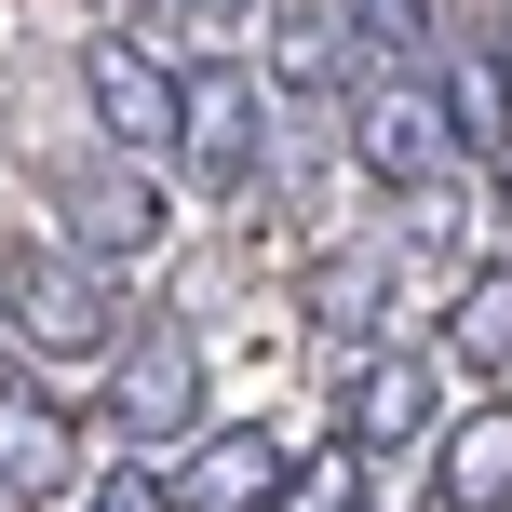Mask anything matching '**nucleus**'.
Returning a JSON list of instances; mask_svg holds the SVG:
<instances>
[{
  "mask_svg": "<svg viewBox=\"0 0 512 512\" xmlns=\"http://www.w3.org/2000/svg\"><path fill=\"white\" fill-rule=\"evenodd\" d=\"M95 486V432H81L68 391H41L14 351H0V512H68Z\"/></svg>",
  "mask_w": 512,
  "mask_h": 512,
  "instance_id": "obj_9",
  "label": "nucleus"
},
{
  "mask_svg": "<svg viewBox=\"0 0 512 512\" xmlns=\"http://www.w3.org/2000/svg\"><path fill=\"white\" fill-rule=\"evenodd\" d=\"M41 230L81 243L122 283H162L176 270V176H149V162H122V149H68L41 176Z\"/></svg>",
  "mask_w": 512,
  "mask_h": 512,
  "instance_id": "obj_4",
  "label": "nucleus"
},
{
  "mask_svg": "<svg viewBox=\"0 0 512 512\" xmlns=\"http://www.w3.org/2000/svg\"><path fill=\"white\" fill-rule=\"evenodd\" d=\"M68 81H81V122H95V149L149 162V176H176V108H189V68L162 41H135V27H81L68 41Z\"/></svg>",
  "mask_w": 512,
  "mask_h": 512,
  "instance_id": "obj_8",
  "label": "nucleus"
},
{
  "mask_svg": "<svg viewBox=\"0 0 512 512\" xmlns=\"http://www.w3.org/2000/svg\"><path fill=\"white\" fill-rule=\"evenodd\" d=\"M68 512H176V499H162V472H149V459H95V486H81Z\"/></svg>",
  "mask_w": 512,
  "mask_h": 512,
  "instance_id": "obj_12",
  "label": "nucleus"
},
{
  "mask_svg": "<svg viewBox=\"0 0 512 512\" xmlns=\"http://www.w3.org/2000/svg\"><path fill=\"white\" fill-rule=\"evenodd\" d=\"M95 405H108V432H122V459H176V445L216 418V337L189 324V310L122 324V351H108Z\"/></svg>",
  "mask_w": 512,
  "mask_h": 512,
  "instance_id": "obj_5",
  "label": "nucleus"
},
{
  "mask_svg": "<svg viewBox=\"0 0 512 512\" xmlns=\"http://www.w3.org/2000/svg\"><path fill=\"white\" fill-rule=\"evenodd\" d=\"M418 512H512V391H472L418 459Z\"/></svg>",
  "mask_w": 512,
  "mask_h": 512,
  "instance_id": "obj_11",
  "label": "nucleus"
},
{
  "mask_svg": "<svg viewBox=\"0 0 512 512\" xmlns=\"http://www.w3.org/2000/svg\"><path fill=\"white\" fill-rule=\"evenodd\" d=\"M256 81H270L283 108H351V81H364V41H351V14L337 0H256Z\"/></svg>",
  "mask_w": 512,
  "mask_h": 512,
  "instance_id": "obj_10",
  "label": "nucleus"
},
{
  "mask_svg": "<svg viewBox=\"0 0 512 512\" xmlns=\"http://www.w3.org/2000/svg\"><path fill=\"white\" fill-rule=\"evenodd\" d=\"M472 405V378L432 351V337H351V351H324V432L364 445V459H432V432Z\"/></svg>",
  "mask_w": 512,
  "mask_h": 512,
  "instance_id": "obj_2",
  "label": "nucleus"
},
{
  "mask_svg": "<svg viewBox=\"0 0 512 512\" xmlns=\"http://www.w3.org/2000/svg\"><path fill=\"white\" fill-rule=\"evenodd\" d=\"M122 324H135L122 270H95V256L54 243V230H0V351H14L41 391L81 405V391L108 378V351H122Z\"/></svg>",
  "mask_w": 512,
  "mask_h": 512,
  "instance_id": "obj_1",
  "label": "nucleus"
},
{
  "mask_svg": "<svg viewBox=\"0 0 512 512\" xmlns=\"http://www.w3.org/2000/svg\"><path fill=\"white\" fill-rule=\"evenodd\" d=\"M405 297H418V256L391 243L378 203H364L351 230H324V243L283 256V310H297L324 351H351V337H405Z\"/></svg>",
  "mask_w": 512,
  "mask_h": 512,
  "instance_id": "obj_6",
  "label": "nucleus"
},
{
  "mask_svg": "<svg viewBox=\"0 0 512 512\" xmlns=\"http://www.w3.org/2000/svg\"><path fill=\"white\" fill-rule=\"evenodd\" d=\"M337 135H351L364 203H405V189L472 176V149H459V122H445L432 68H364V81H351V108H337Z\"/></svg>",
  "mask_w": 512,
  "mask_h": 512,
  "instance_id": "obj_7",
  "label": "nucleus"
},
{
  "mask_svg": "<svg viewBox=\"0 0 512 512\" xmlns=\"http://www.w3.org/2000/svg\"><path fill=\"white\" fill-rule=\"evenodd\" d=\"M189 68V108H176V203L203 216H243L256 176L283 149V95L256 81V54H176Z\"/></svg>",
  "mask_w": 512,
  "mask_h": 512,
  "instance_id": "obj_3",
  "label": "nucleus"
}]
</instances>
